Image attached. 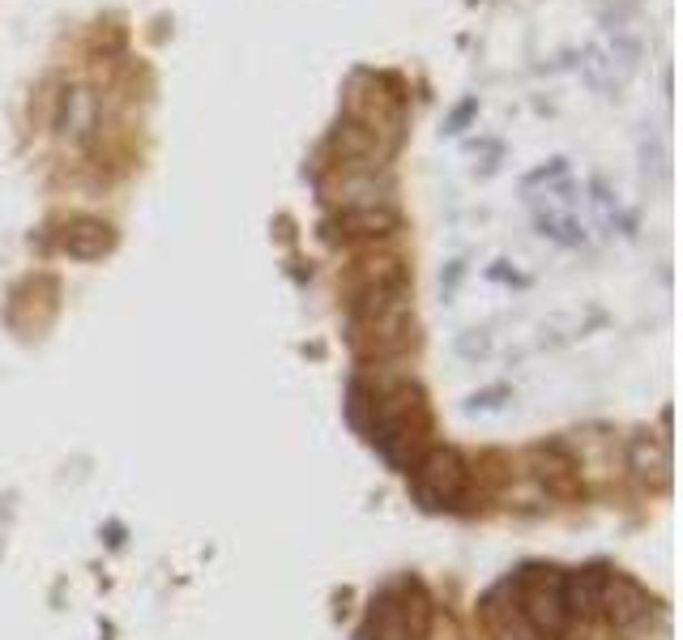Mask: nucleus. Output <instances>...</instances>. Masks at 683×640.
<instances>
[{
    "label": "nucleus",
    "mask_w": 683,
    "mask_h": 640,
    "mask_svg": "<svg viewBox=\"0 0 683 640\" xmlns=\"http://www.w3.org/2000/svg\"><path fill=\"white\" fill-rule=\"evenodd\" d=\"M564 171H569V167H564V159H551L546 167H539V171H530V175H525V193H530L534 184H546V180H560Z\"/></svg>",
    "instance_id": "obj_15"
},
{
    "label": "nucleus",
    "mask_w": 683,
    "mask_h": 640,
    "mask_svg": "<svg viewBox=\"0 0 683 640\" xmlns=\"http://www.w3.org/2000/svg\"><path fill=\"white\" fill-rule=\"evenodd\" d=\"M474 112H479V103H474V99H465L462 108L449 115V133H462V124H465V120H470Z\"/></svg>",
    "instance_id": "obj_17"
},
{
    "label": "nucleus",
    "mask_w": 683,
    "mask_h": 640,
    "mask_svg": "<svg viewBox=\"0 0 683 640\" xmlns=\"http://www.w3.org/2000/svg\"><path fill=\"white\" fill-rule=\"evenodd\" d=\"M602 589H606V572L602 568H576L564 577V607L573 619H594L602 614Z\"/></svg>",
    "instance_id": "obj_11"
},
{
    "label": "nucleus",
    "mask_w": 683,
    "mask_h": 640,
    "mask_svg": "<svg viewBox=\"0 0 683 640\" xmlns=\"http://www.w3.org/2000/svg\"><path fill=\"white\" fill-rule=\"evenodd\" d=\"M539 226H543V235H551L555 244H564V248H576L581 240H585V231L576 223L569 210H560V205H546L539 210Z\"/></svg>",
    "instance_id": "obj_14"
},
{
    "label": "nucleus",
    "mask_w": 683,
    "mask_h": 640,
    "mask_svg": "<svg viewBox=\"0 0 683 640\" xmlns=\"http://www.w3.org/2000/svg\"><path fill=\"white\" fill-rule=\"evenodd\" d=\"M500 397H509V389L474 393V397H470V410H492V406H500Z\"/></svg>",
    "instance_id": "obj_16"
},
{
    "label": "nucleus",
    "mask_w": 683,
    "mask_h": 640,
    "mask_svg": "<svg viewBox=\"0 0 683 640\" xmlns=\"http://www.w3.org/2000/svg\"><path fill=\"white\" fill-rule=\"evenodd\" d=\"M338 231L346 240H389L398 226H402V214L398 205H368V210H338Z\"/></svg>",
    "instance_id": "obj_10"
},
{
    "label": "nucleus",
    "mask_w": 683,
    "mask_h": 640,
    "mask_svg": "<svg viewBox=\"0 0 683 640\" xmlns=\"http://www.w3.org/2000/svg\"><path fill=\"white\" fill-rule=\"evenodd\" d=\"M60 248L69 252L73 261H99V256H108V252L115 248V231H111V223H103V219L82 214V219H69V223H64V231H60Z\"/></svg>",
    "instance_id": "obj_9"
},
{
    "label": "nucleus",
    "mask_w": 683,
    "mask_h": 640,
    "mask_svg": "<svg viewBox=\"0 0 683 640\" xmlns=\"http://www.w3.org/2000/svg\"><path fill=\"white\" fill-rule=\"evenodd\" d=\"M624 461H629L632 478L666 487L671 482V445L654 436V431H632L624 440Z\"/></svg>",
    "instance_id": "obj_8"
},
{
    "label": "nucleus",
    "mask_w": 683,
    "mask_h": 640,
    "mask_svg": "<svg viewBox=\"0 0 683 640\" xmlns=\"http://www.w3.org/2000/svg\"><path fill=\"white\" fill-rule=\"evenodd\" d=\"M521 614H525L530 632L546 640H569L573 614L564 607V577L555 568H543L534 581L521 585Z\"/></svg>",
    "instance_id": "obj_3"
},
{
    "label": "nucleus",
    "mask_w": 683,
    "mask_h": 640,
    "mask_svg": "<svg viewBox=\"0 0 683 640\" xmlns=\"http://www.w3.org/2000/svg\"><path fill=\"white\" fill-rule=\"evenodd\" d=\"M410 496L423 504L428 512H444L458 508L474 487V474L458 448H428L414 466H410Z\"/></svg>",
    "instance_id": "obj_2"
},
{
    "label": "nucleus",
    "mask_w": 683,
    "mask_h": 640,
    "mask_svg": "<svg viewBox=\"0 0 683 640\" xmlns=\"http://www.w3.org/2000/svg\"><path fill=\"white\" fill-rule=\"evenodd\" d=\"M329 150L342 159V167H381L389 159V141L359 115H342L329 133Z\"/></svg>",
    "instance_id": "obj_4"
},
{
    "label": "nucleus",
    "mask_w": 683,
    "mask_h": 640,
    "mask_svg": "<svg viewBox=\"0 0 683 640\" xmlns=\"http://www.w3.org/2000/svg\"><path fill=\"white\" fill-rule=\"evenodd\" d=\"M534 457L546 461L543 470H539V478H543L555 496H576V491H581V470H576V457H569L564 445H555V440H551V445H539L534 448Z\"/></svg>",
    "instance_id": "obj_12"
},
{
    "label": "nucleus",
    "mask_w": 683,
    "mask_h": 640,
    "mask_svg": "<svg viewBox=\"0 0 683 640\" xmlns=\"http://www.w3.org/2000/svg\"><path fill=\"white\" fill-rule=\"evenodd\" d=\"M372 445L381 448L384 461L410 470L428 453V406L423 393L410 380H398L389 389L372 393Z\"/></svg>",
    "instance_id": "obj_1"
},
{
    "label": "nucleus",
    "mask_w": 683,
    "mask_h": 640,
    "mask_svg": "<svg viewBox=\"0 0 683 640\" xmlns=\"http://www.w3.org/2000/svg\"><path fill=\"white\" fill-rule=\"evenodd\" d=\"M338 210H368V205H393V184L381 167H342L333 184Z\"/></svg>",
    "instance_id": "obj_7"
},
{
    "label": "nucleus",
    "mask_w": 683,
    "mask_h": 640,
    "mask_svg": "<svg viewBox=\"0 0 683 640\" xmlns=\"http://www.w3.org/2000/svg\"><path fill=\"white\" fill-rule=\"evenodd\" d=\"M632 64H636V43H629V39H602V43H594L590 52H585V60H581V73H585V82L594 85V90H602V94H611V90H620V85L629 82Z\"/></svg>",
    "instance_id": "obj_5"
},
{
    "label": "nucleus",
    "mask_w": 683,
    "mask_h": 640,
    "mask_svg": "<svg viewBox=\"0 0 683 640\" xmlns=\"http://www.w3.org/2000/svg\"><path fill=\"white\" fill-rule=\"evenodd\" d=\"M654 611V598L632 581V577H620V572H606V589H602V619L620 632H632L641 628Z\"/></svg>",
    "instance_id": "obj_6"
},
{
    "label": "nucleus",
    "mask_w": 683,
    "mask_h": 640,
    "mask_svg": "<svg viewBox=\"0 0 683 640\" xmlns=\"http://www.w3.org/2000/svg\"><path fill=\"white\" fill-rule=\"evenodd\" d=\"M492 342L488 337H462V355H488Z\"/></svg>",
    "instance_id": "obj_18"
},
{
    "label": "nucleus",
    "mask_w": 683,
    "mask_h": 640,
    "mask_svg": "<svg viewBox=\"0 0 683 640\" xmlns=\"http://www.w3.org/2000/svg\"><path fill=\"white\" fill-rule=\"evenodd\" d=\"M90 124H94V103H90V94H86L82 85H69V90H60V112H56V129H60L64 138H86V133H90Z\"/></svg>",
    "instance_id": "obj_13"
}]
</instances>
